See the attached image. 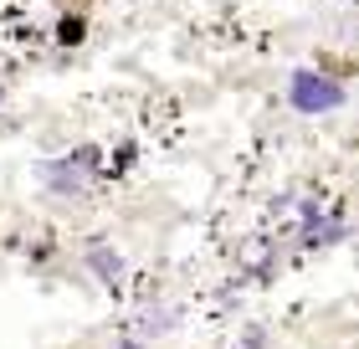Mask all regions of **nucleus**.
<instances>
[{"mask_svg":"<svg viewBox=\"0 0 359 349\" xmlns=\"http://www.w3.org/2000/svg\"><path fill=\"white\" fill-rule=\"evenodd\" d=\"M349 103V88L329 72H313V67H298L287 77V108L292 113H308V119H318V113H339Z\"/></svg>","mask_w":359,"mask_h":349,"instance_id":"nucleus-1","label":"nucleus"},{"mask_svg":"<svg viewBox=\"0 0 359 349\" xmlns=\"http://www.w3.org/2000/svg\"><path fill=\"white\" fill-rule=\"evenodd\" d=\"M83 37H88V21H83V15H62V21H57V41H62V46H77Z\"/></svg>","mask_w":359,"mask_h":349,"instance_id":"nucleus-4","label":"nucleus"},{"mask_svg":"<svg viewBox=\"0 0 359 349\" xmlns=\"http://www.w3.org/2000/svg\"><path fill=\"white\" fill-rule=\"evenodd\" d=\"M247 349H262V329H252V334H247Z\"/></svg>","mask_w":359,"mask_h":349,"instance_id":"nucleus-5","label":"nucleus"},{"mask_svg":"<svg viewBox=\"0 0 359 349\" xmlns=\"http://www.w3.org/2000/svg\"><path fill=\"white\" fill-rule=\"evenodd\" d=\"M118 349H149V344H139V339H123V344H118Z\"/></svg>","mask_w":359,"mask_h":349,"instance_id":"nucleus-6","label":"nucleus"},{"mask_svg":"<svg viewBox=\"0 0 359 349\" xmlns=\"http://www.w3.org/2000/svg\"><path fill=\"white\" fill-rule=\"evenodd\" d=\"M83 170H97V149L93 144H83L77 154L57 159V164H46V185L52 190H83Z\"/></svg>","mask_w":359,"mask_h":349,"instance_id":"nucleus-2","label":"nucleus"},{"mask_svg":"<svg viewBox=\"0 0 359 349\" xmlns=\"http://www.w3.org/2000/svg\"><path fill=\"white\" fill-rule=\"evenodd\" d=\"M88 272L103 282L108 293H118L123 288V252H118V246H108V242H93L88 246Z\"/></svg>","mask_w":359,"mask_h":349,"instance_id":"nucleus-3","label":"nucleus"}]
</instances>
